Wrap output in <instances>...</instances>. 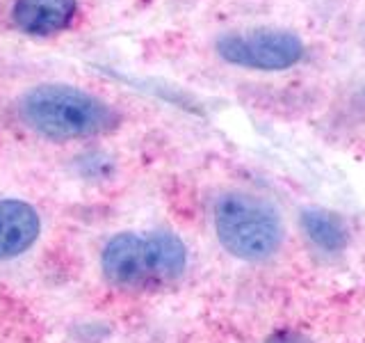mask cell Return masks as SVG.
Masks as SVG:
<instances>
[{
    "mask_svg": "<svg viewBox=\"0 0 365 343\" xmlns=\"http://www.w3.org/2000/svg\"><path fill=\"white\" fill-rule=\"evenodd\" d=\"M19 117L30 131L55 142L96 137L119 126L108 101L73 85H37L19 101Z\"/></svg>",
    "mask_w": 365,
    "mask_h": 343,
    "instance_id": "cell-1",
    "label": "cell"
},
{
    "mask_svg": "<svg viewBox=\"0 0 365 343\" xmlns=\"http://www.w3.org/2000/svg\"><path fill=\"white\" fill-rule=\"evenodd\" d=\"M187 247L171 232H121L101 252V270L112 286L128 291L163 289L182 277Z\"/></svg>",
    "mask_w": 365,
    "mask_h": 343,
    "instance_id": "cell-2",
    "label": "cell"
},
{
    "mask_svg": "<svg viewBox=\"0 0 365 343\" xmlns=\"http://www.w3.org/2000/svg\"><path fill=\"white\" fill-rule=\"evenodd\" d=\"M215 234L222 247L242 261H267L283 245V220L274 206L242 190H226L212 204Z\"/></svg>",
    "mask_w": 365,
    "mask_h": 343,
    "instance_id": "cell-3",
    "label": "cell"
},
{
    "mask_svg": "<svg viewBox=\"0 0 365 343\" xmlns=\"http://www.w3.org/2000/svg\"><path fill=\"white\" fill-rule=\"evenodd\" d=\"M217 53L224 62L242 69L283 71L302 60L304 41L290 30L228 32L217 39Z\"/></svg>",
    "mask_w": 365,
    "mask_h": 343,
    "instance_id": "cell-4",
    "label": "cell"
},
{
    "mask_svg": "<svg viewBox=\"0 0 365 343\" xmlns=\"http://www.w3.org/2000/svg\"><path fill=\"white\" fill-rule=\"evenodd\" d=\"M41 236V215L23 199H0V261L16 259Z\"/></svg>",
    "mask_w": 365,
    "mask_h": 343,
    "instance_id": "cell-5",
    "label": "cell"
},
{
    "mask_svg": "<svg viewBox=\"0 0 365 343\" xmlns=\"http://www.w3.org/2000/svg\"><path fill=\"white\" fill-rule=\"evenodd\" d=\"M76 11V0H16L11 19L26 34L48 37L71 26Z\"/></svg>",
    "mask_w": 365,
    "mask_h": 343,
    "instance_id": "cell-6",
    "label": "cell"
},
{
    "mask_svg": "<svg viewBox=\"0 0 365 343\" xmlns=\"http://www.w3.org/2000/svg\"><path fill=\"white\" fill-rule=\"evenodd\" d=\"M302 229L306 238L311 240L317 249L327 252V254H336V252H342L347 247V240H349L347 224L342 222L340 215L331 211L306 209L302 213Z\"/></svg>",
    "mask_w": 365,
    "mask_h": 343,
    "instance_id": "cell-7",
    "label": "cell"
},
{
    "mask_svg": "<svg viewBox=\"0 0 365 343\" xmlns=\"http://www.w3.org/2000/svg\"><path fill=\"white\" fill-rule=\"evenodd\" d=\"M267 343H308V341L302 334H294V332H279Z\"/></svg>",
    "mask_w": 365,
    "mask_h": 343,
    "instance_id": "cell-8",
    "label": "cell"
}]
</instances>
